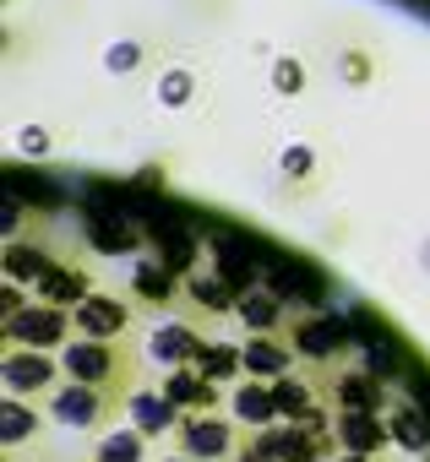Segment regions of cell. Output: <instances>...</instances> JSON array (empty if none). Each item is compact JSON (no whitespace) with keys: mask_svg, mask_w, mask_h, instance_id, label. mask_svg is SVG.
<instances>
[{"mask_svg":"<svg viewBox=\"0 0 430 462\" xmlns=\"http://www.w3.org/2000/svg\"><path fill=\"white\" fill-rule=\"evenodd\" d=\"M61 370H66V381L104 386V392H115L126 402L136 392V348H131V337H71L61 348Z\"/></svg>","mask_w":430,"mask_h":462,"instance_id":"1","label":"cell"},{"mask_svg":"<svg viewBox=\"0 0 430 462\" xmlns=\"http://www.w3.org/2000/svg\"><path fill=\"white\" fill-rule=\"evenodd\" d=\"M120 408H126V397H115L104 386H88V381H61L44 397V413L55 424H66V430H104Z\"/></svg>","mask_w":430,"mask_h":462,"instance_id":"2","label":"cell"},{"mask_svg":"<svg viewBox=\"0 0 430 462\" xmlns=\"http://www.w3.org/2000/svg\"><path fill=\"white\" fill-rule=\"evenodd\" d=\"M0 327H6V343H17V348H50V354H61L77 337L71 310L66 305H50V300H33V305L12 310Z\"/></svg>","mask_w":430,"mask_h":462,"instance_id":"3","label":"cell"},{"mask_svg":"<svg viewBox=\"0 0 430 462\" xmlns=\"http://www.w3.org/2000/svg\"><path fill=\"white\" fill-rule=\"evenodd\" d=\"M0 381H6V397H50L66 381V370H61V354H50V348L6 343V354H0Z\"/></svg>","mask_w":430,"mask_h":462,"instance_id":"4","label":"cell"},{"mask_svg":"<svg viewBox=\"0 0 430 462\" xmlns=\"http://www.w3.org/2000/svg\"><path fill=\"white\" fill-rule=\"evenodd\" d=\"M240 435H246L240 419H224L212 408V413H185L180 430H174V446L185 457H196V462H229L240 451Z\"/></svg>","mask_w":430,"mask_h":462,"instance_id":"5","label":"cell"},{"mask_svg":"<svg viewBox=\"0 0 430 462\" xmlns=\"http://www.w3.org/2000/svg\"><path fill=\"white\" fill-rule=\"evenodd\" d=\"M82 228H88V245L98 251V256H131V251H142V240H147V223H136L126 207H88V217H82Z\"/></svg>","mask_w":430,"mask_h":462,"instance_id":"6","label":"cell"},{"mask_svg":"<svg viewBox=\"0 0 430 462\" xmlns=\"http://www.w3.org/2000/svg\"><path fill=\"white\" fill-rule=\"evenodd\" d=\"M71 327H77V337H131V305L104 294V289H93L71 310Z\"/></svg>","mask_w":430,"mask_h":462,"instance_id":"7","label":"cell"},{"mask_svg":"<svg viewBox=\"0 0 430 462\" xmlns=\"http://www.w3.org/2000/svg\"><path fill=\"white\" fill-rule=\"evenodd\" d=\"M201 332L191 327V321H158L153 332H147V365H158V370H180V365H196V354H201Z\"/></svg>","mask_w":430,"mask_h":462,"instance_id":"8","label":"cell"},{"mask_svg":"<svg viewBox=\"0 0 430 462\" xmlns=\"http://www.w3.org/2000/svg\"><path fill=\"white\" fill-rule=\"evenodd\" d=\"M229 419H240V430H273L284 413H278V392L273 381L262 375H240L229 386Z\"/></svg>","mask_w":430,"mask_h":462,"instance_id":"9","label":"cell"},{"mask_svg":"<svg viewBox=\"0 0 430 462\" xmlns=\"http://www.w3.org/2000/svg\"><path fill=\"white\" fill-rule=\"evenodd\" d=\"M332 424H338V446H343V451L381 457V451L392 446L387 413H376V408H338V413H332Z\"/></svg>","mask_w":430,"mask_h":462,"instance_id":"10","label":"cell"},{"mask_svg":"<svg viewBox=\"0 0 430 462\" xmlns=\"http://www.w3.org/2000/svg\"><path fill=\"white\" fill-rule=\"evenodd\" d=\"M164 397L180 408V413H212V408H219L224 402V386L219 381H207L196 365H180V370H164Z\"/></svg>","mask_w":430,"mask_h":462,"instance_id":"11","label":"cell"},{"mask_svg":"<svg viewBox=\"0 0 430 462\" xmlns=\"http://www.w3.org/2000/svg\"><path fill=\"white\" fill-rule=\"evenodd\" d=\"M180 289H185V278L174 267H164L158 256H136V267H131V300L142 310H169Z\"/></svg>","mask_w":430,"mask_h":462,"instance_id":"12","label":"cell"},{"mask_svg":"<svg viewBox=\"0 0 430 462\" xmlns=\"http://www.w3.org/2000/svg\"><path fill=\"white\" fill-rule=\"evenodd\" d=\"M147 240H153V256H158L164 267H174L180 278H191V273H196L201 245H196L191 228H180V223H169V217H147Z\"/></svg>","mask_w":430,"mask_h":462,"instance_id":"13","label":"cell"},{"mask_svg":"<svg viewBox=\"0 0 430 462\" xmlns=\"http://www.w3.org/2000/svg\"><path fill=\"white\" fill-rule=\"evenodd\" d=\"M126 413H131V424L147 435V440H164V435H174L180 430V408L164 397V386H136L131 392V402H126Z\"/></svg>","mask_w":430,"mask_h":462,"instance_id":"14","label":"cell"},{"mask_svg":"<svg viewBox=\"0 0 430 462\" xmlns=\"http://www.w3.org/2000/svg\"><path fill=\"white\" fill-rule=\"evenodd\" d=\"M343 343H349V332H343V321H332V316H305V321H294V354H305L311 365H332V359L343 354Z\"/></svg>","mask_w":430,"mask_h":462,"instance_id":"15","label":"cell"},{"mask_svg":"<svg viewBox=\"0 0 430 462\" xmlns=\"http://www.w3.org/2000/svg\"><path fill=\"white\" fill-rule=\"evenodd\" d=\"M180 300L191 305V310H201V316H229L235 305H240V289L212 267V273H191L185 278V289H180Z\"/></svg>","mask_w":430,"mask_h":462,"instance_id":"16","label":"cell"},{"mask_svg":"<svg viewBox=\"0 0 430 462\" xmlns=\"http://www.w3.org/2000/svg\"><path fill=\"white\" fill-rule=\"evenodd\" d=\"M240 354H246V375H262V381H278L294 370V343H284L278 332H251Z\"/></svg>","mask_w":430,"mask_h":462,"instance_id":"17","label":"cell"},{"mask_svg":"<svg viewBox=\"0 0 430 462\" xmlns=\"http://www.w3.org/2000/svg\"><path fill=\"white\" fill-rule=\"evenodd\" d=\"M387 430H392V446L397 451H430V413L408 397H387Z\"/></svg>","mask_w":430,"mask_h":462,"instance_id":"18","label":"cell"},{"mask_svg":"<svg viewBox=\"0 0 430 462\" xmlns=\"http://www.w3.org/2000/svg\"><path fill=\"white\" fill-rule=\"evenodd\" d=\"M33 294H39V300H50V305H66V310H77V305L93 294V278H88L77 262H61V256H55V267L39 278V289H33Z\"/></svg>","mask_w":430,"mask_h":462,"instance_id":"19","label":"cell"},{"mask_svg":"<svg viewBox=\"0 0 430 462\" xmlns=\"http://www.w3.org/2000/svg\"><path fill=\"white\" fill-rule=\"evenodd\" d=\"M33 435H44V408H33L28 397H6V402H0V446L23 451Z\"/></svg>","mask_w":430,"mask_h":462,"instance_id":"20","label":"cell"},{"mask_svg":"<svg viewBox=\"0 0 430 462\" xmlns=\"http://www.w3.org/2000/svg\"><path fill=\"white\" fill-rule=\"evenodd\" d=\"M0 267H6V283L39 289V278L55 267V256H50L44 245H28V240H6V256H0Z\"/></svg>","mask_w":430,"mask_h":462,"instance_id":"21","label":"cell"},{"mask_svg":"<svg viewBox=\"0 0 430 462\" xmlns=\"http://www.w3.org/2000/svg\"><path fill=\"white\" fill-rule=\"evenodd\" d=\"M284 294H273L267 283H257V289H246L240 294V305H235V316L246 321V332H278L284 327Z\"/></svg>","mask_w":430,"mask_h":462,"instance_id":"22","label":"cell"},{"mask_svg":"<svg viewBox=\"0 0 430 462\" xmlns=\"http://www.w3.org/2000/svg\"><path fill=\"white\" fill-rule=\"evenodd\" d=\"M273 392H278V413L284 419H311L316 408H322V381H305V375H278L273 381Z\"/></svg>","mask_w":430,"mask_h":462,"instance_id":"23","label":"cell"},{"mask_svg":"<svg viewBox=\"0 0 430 462\" xmlns=\"http://www.w3.org/2000/svg\"><path fill=\"white\" fill-rule=\"evenodd\" d=\"M196 370H201L207 381H219V386H235V381L246 375V354H240L235 343H201Z\"/></svg>","mask_w":430,"mask_h":462,"instance_id":"24","label":"cell"},{"mask_svg":"<svg viewBox=\"0 0 430 462\" xmlns=\"http://www.w3.org/2000/svg\"><path fill=\"white\" fill-rule=\"evenodd\" d=\"M93 462H147V435L136 424L126 430H104L98 446H93Z\"/></svg>","mask_w":430,"mask_h":462,"instance_id":"25","label":"cell"},{"mask_svg":"<svg viewBox=\"0 0 430 462\" xmlns=\"http://www.w3.org/2000/svg\"><path fill=\"white\" fill-rule=\"evenodd\" d=\"M229 462H284V457L273 451L267 430H246V435H240V451H235Z\"/></svg>","mask_w":430,"mask_h":462,"instance_id":"26","label":"cell"},{"mask_svg":"<svg viewBox=\"0 0 430 462\" xmlns=\"http://www.w3.org/2000/svg\"><path fill=\"white\" fill-rule=\"evenodd\" d=\"M158 98H164V104H185V98H191V77H185V71H174V77H164V88H158Z\"/></svg>","mask_w":430,"mask_h":462,"instance_id":"27","label":"cell"},{"mask_svg":"<svg viewBox=\"0 0 430 462\" xmlns=\"http://www.w3.org/2000/svg\"><path fill=\"white\" fill-rule=\"evenodd\" d=\"M284 169H289V174H311V169H316V152H311V147H289V152H284Z\"/></svg>","mask_w":430,"mask_h":462,"instance_id":"28","label":"cell"},{"mask_svg":"<svg viewBox=\"0 0 430 462\" xmlns=\"http://www.w3.org/2000/svg\"><path fill=\"white\" fill-rule=\"evenodd\" d=\"M273 82H278V93H294V88H300V66H294V60H278Z\"/></svg>","mask_w":430,"mask_h":462,"instance_id":"29","label":"cell"},{"mask_svg":"<svg viewBox=\"0 0 430 462\" xmlns=\"http://www.w3.org/2000/svg\"><path fill=\"white\" fill-rule=\"evenodd\" d=\"M332 462H381V457H365V451H338Z\"/></svg>","mask_w":430,"mask_h":462,"instance_id":"30","label":"cell"},{"mask_svg":"<svg viewBox=\"0 0 430 462\" xmlns=\"http://www.w3.org/2000/svg\"><path fill=\"white\" fill-rule=\"evenodd\" d=\"M164 462H196V457H185V451H180V457H164Z\"/></svg>","mask_w":430,"mask_h":462,"instance_id":"31","label":"cell"}]
</instances>
